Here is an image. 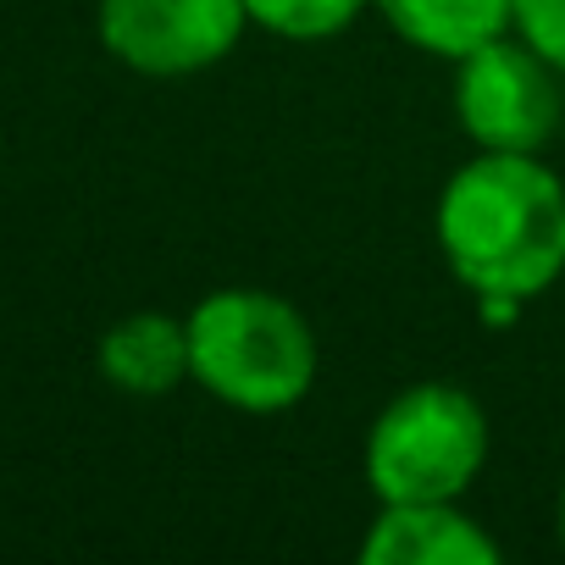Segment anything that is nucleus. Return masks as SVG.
<instances>
[{"mask_svg": "<svg viewBox=\"0 0 565 565\" xmlns=\"http://www.w3.org/2000/svg\"><path fill=\"white\" fill-rule=\"evenodd\" d=\"M438 244L477 300H537L565 271V183L537 156L482 150L438 194Z\"/></svg>", "mask_w": 565, "mask_h": 565, "instance_id": "1", "label": "nucleus"}, {"mask_svg": "<svg viewBox=\"0 0 565 565\" xmlns=\"http://www.w3.org/2000/svg\"><path fill=\"white\" fill-rule=\"evenodd\" d=\"M189 372L233 411H289L317 383L311 322L266 289H216L189 317Z\"/></svg>", "mask_w": 565, "mask_h": 565, "instance_id": "2", "label": "nucleus"}, {"mask_svg": "<svg viewBox=\"0 0 565 565\" xmlns=\"http://www.w3.org/2000/svg\"><path fill=\"white\" fill-rule=\"evenodd\" d=\"M488 460V416L455 383H416L366 433V482L383 504L460 499Z\"/></svg>", "mask_w": 565, "mask_h": 565, "instance_id": "3", "label": "nucleus"}, {"mask_svg": "<svg viewBox=\"0 0 565 565\" xmlns=\"http://www.w3.org/2000/svg\"><path fill=\"white\" fill-rule=\"evenodd\" d=\"M455 117L477 150L537 156L559 128V67L526 40H488L455 62Z\"/></svg>", "mask_w": 565, "mask_h": 565, "instance_id": "4", "label": "nucleus"}, {"mask_svg": "<svg viewBox=\"0 0 565 565\" xmlns=\"http://www.w3.org/2000/svg\"><path fill=\"white\" fill-rule=\"evenodd\" d=\"M249 23L244 0H100V45L145 78L216 67Z\"/></svg>", "mask_w": 565, "mask_h": 565, "instance_id": "5", "label": "nucleus"}, {"mask_svg": "<svg viewBox=\"0 0 565 565\" xmlns=\"http://www.w3.org/2000/svg\"><path fill=\"white\" fill-rule=\"evenodd\" d=\"M366 565H499V543L455 510V499H427V504H383L361 543Z\"/></svg>", "mask_w": 565, "mask_h": 565, "instance_id": "6", "label": "nucleus"}, {"mask_svg": "<svg viewBox=\"0 0 565 565\" xmlns=\"http://www.w3.org/2000/svg\"><path fill=\"white\" fill-rule=\"evenodd\" d=\"M100 377L134 399L172 394L189 372V322L167 311H134L100 339Z\"/></svg>", "mask_w": 565, "mask_h": 565, "instance_id": "7", "label": "nucleus"}, {"mask_svg": "<svg viewBox=\"0 0 565 565\" xmlns=\"http://www.w3.org/2000/svg\"><path fill=\"white\" fill-rule=\"evenodd\" d=\"M394 34L427 56L460 62L515 29V0H372Z\"/></svg>", "mask_w": 565, "mask_h": 565, "instance_id": "8", "label": "nucleus"}, {"mask_svg": "<svg viewBox=\"0 0 565 565\" xmlns=\"http://www.w3.org/2000/svg\"><path fill=\"white\" fill-rule=\"evenodd\" d=\"M249 23H260L277 40H295V45H317L344 34L372 0H244Z\"/></svg>", "mask_w": 565, "mask_h": 565, "instance_id": "9", "label": "nucleus"}, {"mask_svg": "<svg viewBox=\"0 0 565 565\" xmlns=\"http://www.w3.org/2000/svg\"><path fill=\"white\" fill-rule=\"evenodd\" d=\"M515 34L565 73V0H515Z\"/></svg>", "mask_w": 565, "mask_h": 565, "instance_id": "10", "label": "nucleus"}, {"mask_svg": "<svg viewBox=\"0 0 565 565\" xmlns=\"http://www.w3.org/2000/svg\"><path fill=\"white\" fill-rule=\"evenodd\" d=\"M559 543H565V488H559Z\"/></svg>", "mask_w": 565, "mask_h": 565, "instance_id": "11", "label": "nucleus"}]
</instances>
